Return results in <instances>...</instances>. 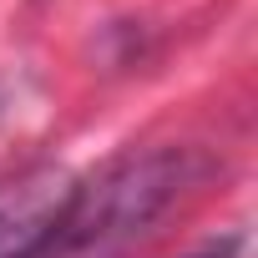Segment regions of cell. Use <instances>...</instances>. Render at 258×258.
Listing matches in <instances>:
<instances>
[{"instance_id": "1", "label": "cell", "mask_w": 258, "mask_h": 258, "mask_svg": "<svg viewBox=\"0 0 258 258\" xmlns=\"http://www.w3.org/2000/svg\"><path fill=\"white\" fill-rule=\"evenodd\" d=\"M208 172L213 162L198 147H147L106 162L96 177L76 182L66 223L46 258H86L132 243L162 213H172L192 187H203Z\"/></svg>"}, {"instance_id": "2", "label": "cell", "mask_w": 258, "mask_h": 258, "mask_svg": "<svg viewBox=\"0 0 258 258\" xmlns=\"http://www.w3.org/2000/svg\"><path fill=\"white\" fill-rule=\"evenodd\" d=\"M76 182L81 177L56 157H41L0 182V258H46L66 223Z\"/></svg>"}, {"instance_id": "3", "label": "cell", "mask_w": 258, "mask_h": 258, "mask_svg": "<svg viewBox=\"0 0 258 258\" xmlns=\"http://www.w3.org/2000/svg\"><path fill=\"white\" fill-rule=\"evenodd\" d=\"M187 258H238V238H223V243H213L203 253H187Z\"/></svg>"}, {"instance_id": "4", "label": "cell", "mask_w": 258, "mask_h": 258, "mask_svg": "<svg viewBox=\"0 0 258 258\" xmlns=\"http://www.w3.org/2000/svg\"><path fill=\"white\" fill-rule=\"evenodd\" d=\"M0 121H6V86H0Z\"/></svg>"}]
</instances>
